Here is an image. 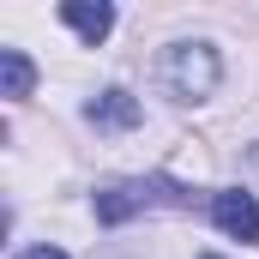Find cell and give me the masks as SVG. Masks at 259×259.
<instances>
[{
	"instance_id": "cell-3",
	"label": "cell",
	"mask_w": 259,
	"mask_h": 259,
	"mask_svg": "<svg viewBox=\"0 0 259 259\" xmlns=\"http://www.w3.org/2000/svg\"><path fill=\"white\" fill-rule=\"evenodd\" d=\"M211 223H217L223 235H235V241H259V199L241 193V187L211 193Z\"/></svg>"
},
{
	"instance_id": "cell-4",
	"label": "cell",
	"mask_w": 259,
	"mask_h": 259,
	"mask_svg": "<svg viewBox=\"0 0 259 259\" xmlns=\"http://www.w3.org/2000/svg\"><path fill=\"white\" fill-rule=\"evenodd\" d=\"M84 121H91V127H109V133H127V127L145 121V109H139V97H133V91L109 84V91H97V97L84 103Z\"/></svg>"
},
{
	"instance_id": "cell-8",
	"label": "cell",
	"mask_w": 259,
	"mask_h": 259,
	"mask_svg": "<svg viewBox=\"0 0 259 259\" xmlns=\"http://www.w3.org/2000/svg\"><path fill=\"white\" fill-rule=\"evenodd\" d=\"M199 259H217V253H199Z\"/></svg>"
},
{
	"instance_id": "cell-6",
	"label": "cell",
	"mask_w": 259,
	"mask_h": 259,
	"mask_svg": "<svg viewBox=\"0 0 259 259\" xmlns=\"http://www.w3.org/2000/svg\"><path fill=\"white\" fill-rule=\"evenodd\" d=\"M30 84H36V66L24 49H0V91L18 103V97H30Z\"/></svg>"
},
{
	"instance_id": "cell-2",
	"label": "cell",
	"mask_w": 259,
	"mask_h": 259,
	"mask_svg": "<svg viewBox=\"0 0 259 259\" xmlns=\"http://www.w3.org/2000/svg\"><path fill=\"white\" fill-rule=\"evenodd\" d=\"M217 78H223V61H217V49L211 42H169V55H163V84L175 91V97H211L217 91Z\"/></svg>"
},
{
	"instance_id": "cell-7",
	"label": "cell",
	"mask_w": 259,
	"mask_h": 259,
	"mask_svg": "<svg viewBox=\"0 0 259 259\" xmlns=\"http://www.w3.org/2000/svg\"><path fill=\"white\" fill-rule=\"evenodd\" d=\"M18 259H66V247H24Z\"/></svg>"
},
{
	"instance_id": "cell-5",
	"label": "cell",
	"mask_w": 259,
	"mask_h": 259,
	"mask_svg": "<svg viewBox=\"0 0 259 259\" xmlns=\"http://www.w3.org/2000/svg\"><path fill=\"white\" fill-rule=\"evenodd\" d=\"M61 24H72V30L97 49V42L115 30V6H103V0H97V6H91V0H66V6H61Z\"/></svg>"
},
{
	"instance_id": "cell-1",
	"label": "cell",
	"mask_w": 259,
	"mask_h": 259,
	"mask_svg": "<svg viewBox=\"0 0 259 259\" xmlns=\"http://www.w3.org/2000/svg\"><path fill=\"white\" fill-rule=\"evenodd\" d=\"M157 205H193L187 187H175V181H163V175H139V181H115V187H103L97 193V223H127L139 211H157Z\"/></svg>"
}]
</instances>
